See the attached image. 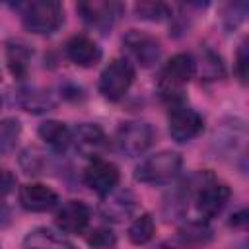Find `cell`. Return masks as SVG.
Here are the masks:
<instances>
[{
    "label": "cell",
    "instance_id": "cell-1",
    "mask_svg": "<svg viewBox=\"0 0 249 249\" xmlns=\"http://www.w3.org/2000/svg\"><path fill=\"white\" fill-rule=\"evenodd\" d=\"M196 72V60L189 53H177L173 54L167 64L163 66L161 72V82H160V91L165 101H169L173 107L181 105L183 101V86L195 76Z\"/></svg>",
    "mask_w": 249,
    "mask_h": 249
},
{
    "label": "cell",
    "instance_id": "cell-2",
    "mask_svg": "<svg viewBox=\"0 0 249 249\" xmlns=\"http://www.w3.org/2000/svg\"><path fill=\"white\" fill-rule=\"evenodd\" d=\"M181 165H183L181 154L173 150H161L136 165L134 179L146 185H163L179 175Z\"/></svg>",
    "mask_w": 249,
    "mask_h": 249
},
{
    "label": "cell",
    "instance_id": "cell-3",
    "mask_svg": "<svg viewBox=\"0 0 249 249\" xmlns=\"http://www.w3.org/2000/svg\"><path fill=\"white\" fill-rule=\"evenodd\" d=\"M62 19L64 10L56 0H35L21 6V21L31 33L49 35L60 27Z\"/></svg>",
    "mask_w": 249,
    "mask_h": 249
},
{
    "label": "cell",
    "instance_id": "cell-4",
    "mask_svg": "<svg viewBox=\"0 0 249 249\" xmlns=\"http://www.w3.org/2000/svg\"><path fill=\"white\" fill-rule=\"evenodd\" d=\"M134 82V68L128 60L117 58L109 62L99 76V91L109 101H119Z\"/></svg>",
    "mask_w": 249,
    "mask_h": 249
},
{
    "label": "cell",
    "instance_id": "cell-5",
    "mask_svg": "<svg viewBox=\"0 0 249 249\" xmlns=\"http://www.w3.org/2000/svg\"><path fill=\"white\" fill-rule=\"evenodd\" d=\"M154 142V128L146 121H126L119 126L115 144L121 154L132 158L144 154Z\"/></svg>",
    "mask_w": 249,
    "mask_h": 249
},
{
    "label": "cell",
    "instance_id": "cell-6",
    "mask_svg": "<svg viewBox=\"0 0 249 249\" xmlns=\"http://www.w3.org/2000/svg\"><path fill=\"white\" fill-rule=\"evenodd\" d=\"M123 4L113 0H93L78 4V14L84 19V23L101 33H107L117 23V19L123 16Z\"/></svg>",
    "mask_w": 249,
    "mask_h": 249
},
{
    "label": "cell",
    "instance_id": "cell-7",
    "mask_svg": "<svg viewBox=\"0 0 249 249\" xmlns=\"http://www.w3.org/2000/svg\"><path fill=\"white\" fill-rule=\"evenodd\" d=\"M167 126H169V136L175 142H189L202 132L204 121L195 109L187 105H175L169 111Z\"/></svg>",
    "mask_w": 249,
    "mask_h": 249
},
{
    "label": "cell",
    "instance_id": "cell-8",
    "mask_svg": "<svg viewBox=\"0 0 249 249\" xmlns=\"http://www.w3.org/2000/svg\"><path fill=\"white\" fill-rule=\"evenodd\" d=\"M123 45H124L126 53L144 68H150L160 60L161 47H160L158 39L148 35V33H144V31L130 29L123 37Z\"/></svg>",
    "mask_w": 249,
    "mask_h": 249
},
{
    "label": "cell",
    "instance_id": "cell-9",
    "mask_svg": "<svg viewBox=\"0 0 249 249\" xmlns=\"http://www.w3.org/2000/svg\"><path fill=\"white\" fill-rule=\"evenodd\" d=\"M119 179H121V173H119V167L107 160H93L86 171H84V181L86 185L97 193L99 196H107L109 193L115 191V187L119 185Z\"/></svg>",
    "mask_w": 249,
    "mask_h": 249
},
{
    "label": "cell",
    "instance_id": "cell-10",
    "mask_svg": "<svg viewBox=\"0 0 249 249\" xmlns=\"http://www.w3.org/2000/svg\"><path fill=\"white\" fill-rule=\"evenodd\" d=\"M230 187L224 183L216 181H206L198 191H196V210L204 218H212L224 210V206L230 200Z\"/></svg>",
    "mask_w": 249,
    "mask_h": 249
},
{
    "label": "cell",
    "instance_id": "cell-11",
    "mask_svg": "<svg viewBox=\"0 0 249 249\" xmlns=\"http://www.w3.org/2000/svg\"><path fill=\"white\" fill-rule=\"evenodd\" d=\"M72 144L84 158L97 160L99 152L107 144V138H105V132L101 130V126L91 124V123H82L72 130Z\"/></svg>",
    "mask_w": 249,
    "mask_h": 249
},
{
    "label": "cell",
    "instance_id": "cell-12",
    "mask_svg": "<svg viewBox=\"0 0 249 249\" xmlns=\"http://www.w3.org/2000/svg\"><path fill=\"white\" fill-rule=\"evenodd\" d=\"M89 224V208L82 200H66L56 212V226L64 233H82Z\"/></svg>",
    "mask_w": 249,
    "mask_h": 249
},
{
    "label": "cell",
    "instance_id": "cell-13",
    "mask_svg": "<svg viewBox=\"0 0 249 249\" xmlns=\"http://www.w3.org/2000/svg\"><path fill=\"white\" fill-rule=\"evenodd\" d=\"M19 204L29 212H47L58 204V195L41 183H29L19 189Z\"/></svg>",
    "mask_w": 249,
    "mask_h": 249
},
{
    "label": "cell",
    "instance_id": "cell-14",
    "mask_svg": "<svg viewBox=\"0 0 249 249\" xmlns=\"http://www.w3.org/2000/svg\"><path fill=\"white\" fill-rule=\"evenodd\" d=\"M64 51H66V56L74 64H78L82 68L95 66L101 60V49H99V45L91 37H88V35H74V37H70L66 41Z\"/></svg>",
    "mask_w": 249,
    "mask_h": 249
},
{
    "label": "cell",
    "instance_id": "cell-15",
    "mask_svg": "<svg viewBox=\"0 0 249 249\" xmlns=\"http://www.w3.org/2000/svg\"><path fill=\"white\" fill-rule=\"evenodd\" d=\"M23 249H76L62 233L51 228H35L23 239Z\"/></svg>",
    "mask_w": 249,
    "mask_h": 249
},
{
    "label": "cell",
    "instance_id": "cell-16",
    "mask_svg": "<svg viewBox=\"0 0 249 249\" xmlns=\"http://www.w3.org/2000/svg\"><path fill=\"white\" fill-rule=\"evenodd\" d=\"M136 206V198L130 191H119V193H109L107 200L101 206V214L111 220V222H121L126 216L132 214Z\"/></svg>",
    "mask_w": 249,
    "mask_h": 249
},
{
    "label": "cell",
    "instance_id": "cell-17",
    "mask_svg": "<svg viewBox=\"0 0 249 249\" xmlns=\"http://www.w3.org/2000/svg\"><path fill=\"white\" fill-rule=\"evenodd\" d=\"M39 136L54 152H66L68 146L72 144V130L60 121H45V123H41Z\"/></svg>",
    "mask_w": 249,
    "mask_h": 249
},
{
    "label": "cell",
    "instance_id": "cell-18",
    "mask_svg": "<svg viewBox=\"0 0 249 249\" xmlns=\"http://www.w3.org/2000/svg\"><path fill=\"white\" fill-rule=\"evenodd\" d=\"M6 62L14 78L21 80L27 76L29 62H31V51L21 41H8L6 45Z\"/></svg>",
    "mask_w": 249,
    "mask_h": 249
},
{
    "label": "cell",
    "instance_id": "cell-19",
    "mask_svg": "<svg viewBox=\"0 0 249 249\" xmlns=\"http://www.w3.org/2000/svg\"><path fill=\"white\" fill-rule=\"evenodd\" d=\"M19 105L29 113H45L54 107V99L45 89L25 88L19 91Z\"/></svg>",
    "mask_w": 249,
    "mask_h": 249
},
{
    "label": "cell",
    "instance_id": "cell-20",
    "mask_svg": "<svg viewBox=\"0 0 249 249\" xmlns=\"http://www.w3.org/2000/svg\"><path fill=\"white\" fill-rule=\"evenodd\" d=\"M154 231H156V224H154L152 216L150 214H142V216H138L130 224V228H128V239L134 245H144V243H148L154 237Z\"/></svg>",
    "mask_w": 249,
    "mask_h": 249
},
{
    "label": "cell",
    "instance_id": "cell-21",
    "mask_svg": "<svg viewBox=\"0 0 249 249\" xmlns=\"http://www.w3.org/2000/svg\"><path fill=\"white\" fill-rule=\"evenodd\" d=\"M19 132H21V124L18 119H2L0 121V156H6L16 148Z\"/></svg>",
    "mask_w": 249,
    "mask_h": 249
},
{
    "label": "cell",
    "instance_id": "cell-22",
    "mask_svg": "<svg viewBox=\"0 0 249 249\" xmlns=\"http://www.w3.org/2000/svg\"><path fill=\"white\" fill-rule=\"evenodd\" d=\"M134 12L140 19L148 21H163L171 18V8L163 2H138L134 6Z\"/></svg>",
    "mask_w": 249,
    "mask_h": 249
},
{
    "label": "cell",
    "instance_id": "cell-23",
    "mask_svg": "<svg viewBox=\"0 0 249 249\" xmlns=\"http://www.w3.org/2000/svg\"><path fill=\"white\" fill-rule=\"evenodd\" d=\"M179 237L185 243H193V245H200L206 243L212 237V230L208 228V224L204 222H189L179 230Z\"/></svg>",
    "mask_w": 249,
    "mask_h": 249
},
{
    "label": "cell",
    "instance_id": "cell-24",
    "mask_svg": "<svg viewBox=\"0 0 249 249\" xmlns=\"http://www.w3.org/2000/svg\"><path fill=\"white\" fill-rule=\"evenodd\" d=\"M19 165H21V169H23L27 175H39V173H43V169H45V156H43V152H41L39 148L29 146V148H25V150L21 152V156H19Z\"/></svg>",
    "mask_w": 249,
    "mask_h": 249
},
{
    "label": "cell",
    "instance_id": "cell-25",
    "mask_svg": "<svg viewBox=\"0 0 249 249\" xmlns=\"http://www.w3.org/2000/svg\"><path fill=\"white\" fill-rule=\"evenodd\" d=\"M200 76L204 80H218L224 76V62L222 58L212 53V51H204L202 58H200Z\"/></svg>",
    "mask_w": 249,
    "mask_h": 249
},
{
    "label": "cell",
    "instance_id": "cell-26",
    "mask_svg": "<svg viewBox=\"0 0 249 249\" xmlns=\"http://www.w3.org/2000/svg\"><path fill=\"white\" fill-rule=\"evenodd\" d=\"M88 243L95 249H109L115 245V233L107 228H97L91 231V235L88 237Z\"/></svg>",
    "mask_w": 249,
    "mask_h": 249
},
{
    "label": "cell",
    "instance_id": "cell-27",
    "mask_svg": "<svg viewBox=\"0 0 249 249\" xmlns=\"http://www.w3.org/2000/svg\"><path fill=\"white\" fill-rule=\"evenodd\" d=\"M235 74L237 78L245 84L247 82V74H249V47L247 41H243L237 49V56H235Z\"/></svg>",
    "mask_w": 249,
    "mask_h": 249
},
{
    "label": "cell",
    "instance_id": "cell-28",
    "mask_svg": "<svg viewBox=\"0 0 249 249\" xmlns=\"http://www.w3.org/2000/svg\"><path fill=\"white\" fill-rule=\"evenodd\" d=\"M245 12H247V6H245V4H230L228 10H226V16H224L226 27H228V29L237 27V23L243 21Z\"/></svg>",
    "mask_w": 249,
    "mask_h": 249
},
{
    "label": "cell",
    "instance_id": "cell-29",
    "mask_svg": "<svg viewBox=\"0 0 249 249\" xmlns=\"http://www.w3.org/2000/svg\"><path fill=\"white\" fill-rule=\"evenodd\" d=\"M14 189H16V175L10 169L0 167V196L10 195Z\"/></svg>",
    "mask_w": 249,
    "mask_h": 249
},
{
    "label": "cell",
    "instance_id": "cell-30",
    "mask_svg": "<svg viewBox=\"0 0 249 249\" xmlns=\"http://www.w3.org/2000/svg\"><path fill=\"white\" fill-rule=\"evenodd\" d=\"M10 222H12V212H10V208L0 200V230H2V228H8Z\"/></svg>",
    "mask_w": 249,
    "mask_h": 249
},
{
    "label": "cell",
    "instance_id": "cell-31",
    "mask_svg": "<svg viewBox=\"0 0 249 249\" xmlns=\"http://www.w3.org/2000/svg\"><path fill=\"white\" fill-rule=\"evenodd\" d=\"M247 212L245 210H241L239 214H235V216H231V226H245L247 224Z\"/></svg>",
    "mask_w": 249,
    "mask_h": 249
},
{
    "label": "cell",
    "instance_id": "cell-32",
    "mask_svg": "<svg viewBox=\"0 0 249 249\" xmlns=\"http://www.w3.org/2000/svg\"><path fill=\"white\" fill-rule=\"evenodd\" d=\"M156 249H173V247H169V245H167V243H160V245H158V247H156Z\"/></svg>",
    "mask_w": 249,
    "mask_h": 249
}]
</instances>
